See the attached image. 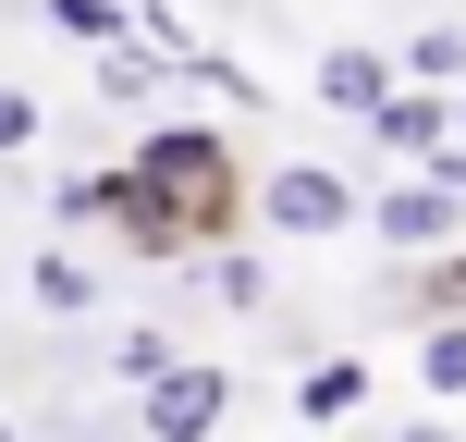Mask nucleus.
I'll use <instances>...</instances> for the list:
<instances>
[{
  "instance_id": "1",
  "label": "nucleus",
  "mask_w": 466,
  "mask_h": 442,
  "mask_svg": "<svg viewBox=\"0 0 466 442\" xmlns=\"http://www.w3.org/2000/svg\"><path fill=\"white\" fill-rule=\"evenodd\" d=\"M233 197L246 185H233V136L221 123H147L136 160H123V233L160 246V258H185L197 233H221Z\"/></svg>"
},
{
  "instance_id": "2",
  "label": "nucleus",
  "mask_w": 466,
  "mask_h": 442,
  "mask_svg": "<svg viewBox=\"0 0 466 442\" xmlns=\"http://www.w3.org/2000/svg\"><path fill=\"white\" fill-rule=\"evenodd\" d=\"M258 221L295 233V246H331V233H356V185L331 160H282V172H258Z\"/></svg>"
},
{
  "instance_id": "3",
  "label": "nucleus",
  "mask_w": 466,
  "mask_h": 442,
  "mask_svg": "<svg viewBox=\"0 0 466 442\" xmlns=\"http://www.w3.org/2000/svg\"><path fill=\"white\" fill-rule=\"evenodd\" d=\"M136 406H147V442H221V418H233V369H209V356H172Z\"/></svg>"
},
{
  "instance_id": "4",
  "label": "nucleus",
  "mask_w": 466,
  "mask_h": 442,
  "mask_svg": "<svg viewBox=\"0 0 466 442\" xmlns=\"http://www.w3.org/2000/svg\"><path fill=\"white\" fill-rule=\"evenodd\" d=\"M356 221L380 233V246H454V221H466V197H442L418 172V185H380V197H356Z\"/></svg>"
},
{
  "instance_id": "5",
  "label": "nucleus",
  "mask_w": 466,
  "mask_h": 442,
  "mask_svg": "<svg viewBox=\"0 0 466 442\" xmlns=\"http://www.w3.org/2000/svg\"><path fill=\"white\" fill-rule=\"evenodd\" d=\"M307 87H319L331 111H356V123H369L380 98H393V49H319V74H307Z\"/></svg>"
},
{
  "instance_id": "6",
  "label": "nucleus",
  "mask_w": 466,
  "mask_h": 442,
  "mask_svg": "<svg viewBox=\"0 0 466 442\" xmlns=\"http://www.w3.org/2000/svg\"><path fill=\"white\" fill-rule=\"evenodd\" d=\"M369 136L393 148V160H430V148L454 136V111H442V98H430V87H393V98H380V111H369Z\"/></svg>"
},
{
  "instance_id": "7",
  "label": "nucleus",
  "mask_w": 466,
  "mask_h": 442,
  "mask_svg": "<svg viewBox=\"0 0 466 442\" xmlns=\"http://www.w3.org/2000/svg\"><path fill=\"white\" fill-rule=\"evenodd\" d=\"M25 295H37L49 320H86V307H98V271L74 246H37V258H25Z\"/></svg>"
},
{
  "instance_id": "8",
  "label": "nucleus",
  "mask_w": 466,
  "mask_h": 442,
  "mask_svg": "<svg viewBox=\"0 0 466 442\" xmlns=\"http://www.w3.org/2000/svg\"><path fill=\"white\" fill-rule=\"evenodd\" d=\"M356 406H369V356H319V369L295 381V418H319V430L356 418Z\"/></svg>"
},
{
  "instance_id": "9",
  "label": "nucleus",
  "mask_w": 466,
  "mask_h": 442,
  "mask_svg": "<svg viewBox=\"0 0 466 442\" xmlns=\"http://www.w3.org/2000/svg\"><path fill=\"white\" fill-rule=\"evenodd\" d=\"M405 87H430V98L466 87V37H454V25H418V37H405Z\"/></svg>"
},
{
  "instance_id": "10",
  "label": "nucleus",
  "mask_w": 466,
  "mask_h": 442,
  "mask_svg": "<svg viewBox=\"0 0 466 442\" xmlns=\"http://www.w3.org/2000/svg\"><path fill=\"white\" fill-rule=\"evenodd\" d=\"M37 13L62 25L74 49H123V37H136V25H123V0H37Z\"/></svg>"
},
{
  "instance_id": "11",
  "label": "nucleus",
  "mask_w": 466,
  "mask_h": 442,
  "mask_svg": "<svg viewBox=\"0 0 466 442\" xmlns=\"http://www.w3.org/2000/svg\"><path fill=\"white\" fill-rule=\"evenodd\" d=\"M49 221H62V233H86V221H123V172H74V185L49 197Z\"/></svg>"
},
{
  "instance_id": "12",
  "label": "nucleus",
  "mask_w": 466,
  "mask_h": 442,
  "mask_svg": "<svg viewBox=\"0 0 466 442\" xmlns=\"http://www.w3.org/2000/svg\"><path fill=\"white\" fill-rule=\"evenodd\" d=\"M418 381L442 406H466V320H430V344H418Z\"/></svg>"
},
{
  "instance_id": "13",
  "label": "nucleus",
  "mask_w": 466,
  "mask_h": 442,
  "mask_svg": "<svg viewBox=\"0 0 466 442\" xmlns=\"http://www.w3.org/2000/svg\"><path fill=\"white\" fill-rule=\"evenodd\" d=\"M172 356H185L172 332H111V381H136V394H147V381L172 369Z\"/></svg>"
},
{
  "instance_id": "14",
  "label": "nucleus",
  "mask_w": 466,
  "mask_h": 442,
  "mask_svg": "<svg viewBox=\"0 0 466 442\" xmlns=\"http://www.w3.org/2000/svg\"><path fill=\"white\" fill-rule=\"evenodd\" d=\"M209 295H221V307H270V271H258L246 246H221V258H209Z\"/></svg>"
},
{
  "instance_id": "15",
  "label": "nucleus",
  "mask_w": 466,
  "mask_h": 442,
  "mask_svg": "<svg viewBox=\"0 0 466 442\" xmlns=\"http://www.w3.org/2000/svg\"><path fill=\"white\" fill-rule=\"evenodd\" d=\"M98 87H111V98H147V87H160V49H136V37L98 49Z\"/></svg>"
},
{
  "instance_id": "16",
  "label": "nucleus",
  "mask_w": 466,
  "mask_h": 442,
  "mask_svg": "<svg viewBox=\"0 0 466 442\" xmlns=\"http://www.w3.org/2000/svg\"><path fill=\"white\" fill-rule=\"evenodd\" d=\"M13 148H37V98H25V87H0V160H13Z\"/></svg>"
},
{
  "instance_id": "17",
  "label": "nucleus",
  "mask_w": 466,
  "mask_h": 442,
  "mask_svg": "<svg viewBox=\"0 0 466 442\" xmlns=\"http://www.w3.org/2000/svg\"><path fill=\"white\" fill-rule=\"evenodd\" d=\"M442 111H454V148H466V87H454V98H442Z\"/></svg>"
},
{
  "instance_id": "18",
  "label": "nucleus",
  "mask_w": 466,
  "mask_h": 442,
  "mask_svg": "<svg viewBox=\"0 0 466 442\" xmlns=\"http://www.w3.org/2000/svg\"><path fill=\"white\" fill-rule=\"evenodd\" d=\"M0 442H25V430H0Z\"/></svg>"
}]
</instances>
